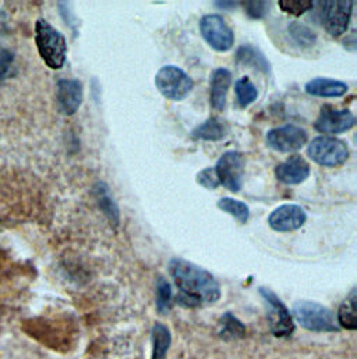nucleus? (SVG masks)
<instances>
[{
  "label": "nucleus",
  "instance_id": "obj_1",
  "mask_svg": "<svg viewBox=\"0 0 357 359\" xmlns=\"http://www.w3.org/2000/svg\"><path fill=\"white\" fill-rule=\"evenodd\" d=\"M168 269L178 288L176 301L181 306L198 308L221 298V285L208 270L180 258H174Z\"/></svg>",
  "mask_w": 357,
  "mask_h": 359
},
{
  "label": "nucleus",
  "instance_id": "obj_2",
  "mask_svg": "<svg viewBox=\"0 0 357 359\" xmlns=\"http://www.w3.org/2000/svg\"><path fill=\"white\" fill-rule=\"evenodd\" d=\"M35 43L39 56L48 67L59 70L65 66L67 56L66 38L44 18L35 22Z\"/></svg>",
  "mask_w": 357,
  "mask_h": 359
},
{
  "label": "nucleus",
  "instance_id": "obj_3",
  "mask_svg": "<svg viewBox=\"0 0 357 359\" xmlns=\"http://www.w3.org/2000/svg\"><path fill=\"white\" fill-rule=\"evenodd\" d=\"M296 322L306 330L314 333H334L339 327L335 316L327 306L313 301H299L293 305V316Z\"/></svg>",
  "mask_w": 357,
  "mask_h": 359
},
{
  "label": "nucleus",
  "instance_id": "obj_4",
  "mask_svg": "<svg viewBox=\"0 0 357 359\" xmlns=\"http://www.w3.org/2000/svg\"><path fill=\"white\" fill-rule=\"evenodd\" d=\"M307 155L320 166L339 168L349 159V147L339 138L323 135L309 144Z\"/></svg>",
  "mask_w": 357,
  "mask_h": 359
},
{
  "label": "nucleus",
  "instance_id": "obj_5",
  "mask_svg": "<svg viewBox=\"0 0 357 359\" xmlns=\"http://www.w3.org/2000/svg\"><path fill=\"white\" fill-rule=\"evenodd\" d=\"M200 32L204 41L216 52H228L235 45V34L219 14H207L200 20Z\"/></svg>",
  "mask_w": 357,
  "mask_h": 359
},
{
  "label": "nucleus",
  "instance_id": "obj_6",
  "mask_svg": "<svg viewBox=\"0 0 357 359\" xmlns=\"http://www.w3.org/2000/svg\"><path fill=\"white\" fill-rule=\"evenodd\" d=\"M157 90L171 100H183L193 90V80L178 66H164L155 76Z\"/></svg>",
  "mask_w": 357,
  "mask_h": 359
},
{
  "label": "nucleus",
  "instance_id": "obj_7",
  "mask_svg": "<svg viewBox=\"0 0 357 359\" xmlns=\"http://www.w3.org/2000/svg\"><path fill=\"white\" fill-rule=\"evenodd\" d=\"M259 291L267 304L268 322L271 333L279 339L292 336L294 332V320L289 309L272 290L260 287Z\"/></svg>",
  "mask_w": 357,
  "mask_h": 359
},
{
  "label": "nucleus",
  "instance_id": "obj_8",
  "mask_svg": "<svg viewBox=\"0 0 357 359\" xmlns=\"http://www.w3.org/2000/svg\"><path fill=\"white\" fill-rule=\"evenodd\" d=\"M214 169L216 172L219 184L231 192H239L243 188L246 161L240 152H225Z\"/></svg>",
  "mask_w": 357,
  "mask_h": 359
},
{
  "label": "nucleus",
  "instance_id": "obj_9",
  "mask_svg": "<svg viewBox=\"0 0 357 359\" xmlns=\"http://www.w3.org/2000/svg\"><path fill=\"white\" fill-rule=\"evenodd\" d=\"M355 1L353 0H328L323 3L321 22L332 36H341L346 32Z\"/></svg>",
  "mask_w": 357,
  "mask_h": 359
},
{
  "label": "nucleus",
  "instance_id": "obj_10",
  "mask_svg": "<svg viewBox=\"0 0 357 359\" xmlns=\"http://www.w3.org/2000/svg\"><path fill=\"white\" fill-rule=\"evenodd\" d=\"M307 133L297 126L287 124L272 128L267 133V145L278 152H294L307 144Z\"/></svg>",
  "mask_w": 357,
  "mask_h": 359
},
{
  "label": "nucleus",
  "instance_id": "obj_11",
  "mask_svg": "<svg viewBox=\"0 0 357 359\" xmlns=\"http://www.w3.org/2000/svg\"><path fill=\"white\" fill-rule=\"evenodd\" d=\"M356 123L353 113L349 109H334L330 104L321 107L320 116L314 123V128L323 134H344Z\"/></svg>",
  "mask_w": 357,
  "mask_h": 359
},
{
  "label": "nucleus",
  "instance_id": "obj_12",
  "mask_svg": "<svg viewBox=\"0 0 357 359\" xmlns=\"http://www.w3.org/2000/svg\"><path fill=\"white\" fill-rule=\"evenodd\" d=\"M307 220L304 209L294 203H285L276 208L268 217V224L272 230L287 233L299 230Z\"/></svg>",
  "mask_w": 357,
  "mask_h": 359
},
{
  "label": "nucleus",
  "instance_id": "obj_13",
  "mask_svg": "<svg viewBox=\"0 0 357 359\" xmlns=\"http://www.w3.org/2000/svg\"><path fill=\"white\" fill-rule=\"evenodd\" d=\"M83 84L79 80L62 79L56 84V99L59 109L66 116H73L79 111L83 103Z\"/></svg>",
  "mask_w": 357,
  "mask_h": 359
},
{
  "label": "nucleus",
  "instance_id": "obj_14",
  "mask_svg": "<svg viewBox=\"0 0 357 359\" xmlns=\"http://www.w3.org/2000/svg\"><path fill=\"white\" fill-rule=\"evenodd\" d=\"M310 172L311 169L309 162L300 155H293L275 168L276 179L286 185H297L304 182L310 177Z\"/></svg>",
  "mask_w": 357,
  "mask_h": 359
},
{
  "label": "nucleus",
  "instance_id": "obj_15",
  "mask_svg": "<svg viewBox=\"0 0 357 359\" xmlns=\"http://www.w3.org/2000/svg\"><path fill=\"white\" fill-rule=\"evenodd\" d=\"M231 84L232 73L228 69L219 67L212 72L209 79V100L214 110L222 111L225 109Z\"/></svg>",
  "mask_w": 357,
  "mask_h": 359
},
{
  "label": "nucleus",
  "instance_id": "obj_16",
  "mask_svg": "<svg viewBox=\"0 0 357 359\" xmlns=\"http://www.w3.org/2000/svg\"><path fill=\"white\" fill-rule=\"evenodd\" d=\"M306 92L311 96H320V97H339L344 96L349 87L346 83L334 80V79H325L318 77L309 81L304 87Z\"/></svg>",
  "mask_w": 357,
  "mask_h": 359
},
{
  "label": "nucleus",
  "instance_id": "obj_17",
  "mask_svg": "<svg viewBox=\"0 0 357 359\" xmlns=\"http://www.w3.org/2000/svg\"><path fill=\"white\" fill-rule=\"evenodd\" d=\"M236 62L242 66L261 72L263 74H271L272 70L266 55L253 45H242L236 50Z\"/></svg>",
  "mask_w": 357,
  "mask_h": 359
},
{
  "label": "nucleus",
  "instance_id": "obj_18",
  "mask_svg": "<svg viewBox=\"0 0 357 359\" xmlns=\"http://www.w3.org/2000/svg\"><path fill=\"white\" fill-rule=\"evenodd\" d=\"M228 133L229 128L222 120L211 117L191 131V138L202 141H221L228 135Z\"/></svg>",
  "mask_w": 357,
  "mask_h": 359
},
{
  "label": "nucleus",
  "instance_id": "obj_19",
  "mask_svg": "<svg viewBox=\"0 0 357 359\" xmlns=\"http://www.w3.org/2000/svg\"><path fill=\"white\" fill-rule=\"evenodd\" d=\"M152 357L151 359H167L172 344V334L164 323H155L152 327Z\"/></svg>",
  "mask_w": 357,
  "mask_h": 359
},
{
  "label": "nucleus",
  "instance_id": "obj_20",
  "mask_svg": "<svg viewBox=\"0 0 357 359\" xmlns=\"http://www.w3.org/2000/svg\"><path fill=\"white\" fill-rule=\"evenodd\" d=\"M356 302V290H352L338 309V323L346 330L357 329Z\"/></svg>",
  "mask_w": 357,
  "mask_h": 359
},
{
  "label": "nucleus",
  "instance_id": "obj_21",
  "mask_svg": "<svg viewBox=\"0 0 357 359\" xmlns=\"http://www.w3.org/2000/svg\"><path fill=\"white\" fill-rule=\"evenodd\" d=\"M219 337L223 340H236L246 336V326L231 312L225 313L219 322Z\"/></svg>",
  "mask_w": 357,
  "mask_h": 359
},
{
  "label": "nucleus",
  "instance_id": "obj_22",
  "mask_svg": "<svg viewBox=\"0 0 357 359\" xmlns=\"http://www.w3.org/2000/svg\"><path fill=\"white\" fill-rule=\"evenodd\" d=\"M96 196H98V203L100 210L105 213V216L115 224L119 226V220H120V212L119 208L116 205V202L113 201V198L109 195V188L103 184L99 182L96 187Z\"/></svg>",
  "mask_w": 357,
  "mask_h": 359
},
{
  "label": "nucleus",
  "instance_id": "obj_23",
  "mask_svg": "<svg viewBox=\"0 0 357 359\" xmlns=\"http://www.w3.org/2000/svg\"><path fill=\"white\" fill-rule=\"evenodd\" d=\"M218 208L226 213H229L231 216H233L239 223L246 224L250 219V208L235 198H229V196H223L218 201Z\"/></svg>",
  "mask_w": 357,
  "mask_h": 359
},
{
  "label": "nucleus",
  "instance_id": "obj_24",
  "mask_svg": "<svg viewBox=\"0 0 357 359\" xmlns=\"http://www.w3.org/2000/svg\"><path fill=\"white\" fill-rule=\"evenodd\" d=\"M287 34L292 41L300 48H310L317 41L316 32L300 22H290L287 27Z\"/></svg>",
  "mask_w": 357,
  "mask_h": 359
},
{
  "label": "nucleus",
  "instance_id": "obj_25",
  "mask_svg": "<svg viewBox=\"0 0 357 359\" xmlns=\"http://www.w3.org/2000/svg\"><path fill=\"white\" fill-rule=\"evenodd\" d=\"M174 306V294L172 287L168 280L162 276L157 280V309L160 313L167 315Z\"/></svg>",
  "mask_w": 357,
  "mask_h": 359
},
{
  "label": "nucleus",
  "instance_id": "obj_26",
  "mask_svg": "<svg viewBox=\"0 0 357 359\" xmlns=\"http://www.w3.org/2000/svg\"><path fill=\"white\" fill-rule=\"evenodd\" d=\"M235 93L242 107H247L249 104L254 103L259 97V90L249 77H243L235 84Z\"/></svg>",
  "mask_w": 357,
  "mask_h": 359
},
{
  "label": "nucleus",
  "instance_id": "obj_27",
  "mask_svg": "<svg viewBox=\"0 0 357 359\" xmlns=\"http://www.w3.org/2000/svg\"><path fill=\"white\" fill-rule=\"evenodd\" d=\"M278 4L283 13L293 17H300L314 7L311 0H279Z\"/></svg>",
  "mask_w": 357,
  "mask_h": 359
},
{
  "label": "nucleus",
  "instance_id": "obj_28",
  "mask_svg": "<svg viewBox=\"0 0 357 359\" xmlns=\"http://www.w3.org/2000/svg\"><path fill=\"white\" fill-rule=\"evenodd\" d=\"M246 14L253 20H261L266 17L269 10V1L264 0H249L245 1Z\"/></svg>",
  "mask_w": 357,
  "mask_h": 359
},
{
  "label": "nucleus",
  "instance_id": "obj_29",
  "mask_svg": "<svg viewBox=\"0 0 357 359\" xmlns=\"http://www.w3.org/2000/svg\"><path fill=\"white\" fill-rule=\"evenodd\" d=\"M197 182L201 185V187H204V188H207V189H216L221 184H219V180H218V176H216V172H215V169L214 168H207V169H204V170H201L198 175H197Z\"/></svg>",
  "mask_w": 357,
  "mask_h": 359
},
{
  "label": "nucleus",
  "instance_id": "obj_30",
  "mask_svg": "<svg viewBox=\"0 0 357 359\" xmlns=\"http://www.w3.org/2000/svg\"><path fill=\"white\" fill-rule=\"evenodd\" d=\"M14 57V52L6 48H0V81H3L8 76Z\"/></svg>",
  "mask_w": 357,
  "mask_h": 359
},
{
  "label": "nucleus",
  "instance_id": "obj_31",
  "mask_svg": "<svg viewBox=\"0 0 357 359\" xmlns=\"http://www.w3.org/2000/svg\"><path fill=\"white\" fill-rule=\"evenodd\" d=\"M239 1H215V6L219 8H235Z\"/></svg>",
  "mask_w": 357,
  "mask_h": 359
}]
</instances>
